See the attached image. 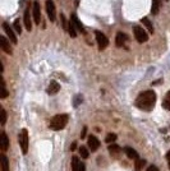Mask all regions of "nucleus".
Segmentation results:
<instances>
[{
	"label": "nucleus",
	"instance_id": "obj_26",
	"mask_svg": "<svg viewBox=\"0 0 170 171\" xmlns=\"http://www.w3.org/2000/svg\"><path fill=\"white\" fill-rule=\"evenodd\" d=\"M8 97V91H6V87H5V81L2 78V98H6Z\"/></svg>",
	"mask_w": 170,
	"mask_h": 171
},
{
	"label": "nucleus",
	"instance_id": "obj_15",
	"mask_svg": "<svg viewBox=\"0 0 170 171\" xmlns=\"http://www.w3.org/2000/svg\"><path fill=\"white\" fill-rule=\"evenodd\" d=\"M125 41H127V35L123 32H118L116 33V38H115V44L118 47H122L123 45H125Z\"/></svg>",
	"mask_w": 170,
	"mask_h": 171
},
{
	"label": "nucleus",
	"instance_id": "obj_7",
	"mask_svg": "<svg viewBox=\"0 0 170 171\" xmlns=\"http://www.w3.org/2000/svg\"><path fill=\"white\" fill-rule=\"evenodd\" d=\"M3 30H4V32H5L6 36L9 37V40H10L12 44L16 45L17 42H18V40H17V35L14 33V31H13V28H10V26L6 23V22H4V23H3Z\"/></svg>",
	"mask_w": 170,
	"mask_h": 171
},
{
	"label": "nucleus",
	"instance_id": "obj_37",
	"mask_svg": "<svg viewBox=\"0 0 170 171\" xmlns=\"http://www.w3.org/2000/svg\"><path fill=\"white\" fill-rule=\"evenodd\" d=\"M168 2H170V0H168Z\"/></svg>",
	"mask_w": 170,
	"mask_h": 171
},
{
	"label": "nucleus",
	"instance_id": "obj_23",
	"mask_svg": "<svg viewBox=\"0 0 170 171\" xmlns=\"http://www.w3.org/2000/svg\"><path fill=\"white\" fill-rule=\"evenodd\" d=\"M79 165H81L79 158L77 157V156H73L72 157V171H78Z\"/></svg>",
	"mask_w": 170,
	"mask_h": 171
},
{
	"label": "nucleus",
	"instance_id": "obj_34",
	"mask_svg": "<svg viewBox=\"0 0 170 171\" xmlns=\"http://www.w3.org/2000/svg\"><path fill=\"white\" fill-rule=\"evenodd\" d=\"M78 171H86V165H84V163H81Z\"/></svg>",
	"mask_w": 170,
	"mask_h": 171
},
{
	"label": "nucleus",
	"instance_id": "obj_29",
	"mask_svg": "<svg viewBox=\"0 0 170 171\" xmlns=\"http://www.w3.org/2000/svg\"><path fill=\"white\" fill-rule=\"evenodd\" d=\"M60 22H61V26H63V28H64V30H68V23H67V20H65V17L63 16H60Z\"/></svg>",
	"mask_w": 170,
	"mask_h": 171
},
{
	"label": "nucleus",
	"instance_id": "obj_8",
	"mask_svg": "<svg viewBox=\"0 0 170 171\" xmlns=\"http://www.w3.org/2000/svg\"><path fill=\"white\" fill-rule=\"evenodd\" d=\"M32 17H33V22L39 24L41 22V12H40V4L39 2L33 3V8H32Z\"/></svg>",
	"mask_w": 170,
	"mask_h": 171
},
{
	"label": "nucleus",
	"instance_id": "obj_5",
	"mask_svg": "<svg viewBox=\"0 0 170 171\" xmlns=\"http://www.w3.org/2000/svg\"><path fill=\"white\" fill-rule=\"evenodd\" d=\"M95 36H96V41H97L98 49H100V50H104V49L108 47V45H109V40H108V37H106L102 32L96 31V32H95Z\"/></svg>",
	"mask_w": 170,
	"mask_h": 171
},
{
	"label": "nucleus",
	"instance_id": "obj_2",
	"mask_svg": "<svg viewBox=\"0 0 170 171\" xmlns=\"http://www.w3.org/2000/svg\"><path fill=\"white\" fill-rule=\"evenodd\" d=\"M68 115L67 114H58L51 119V123H50V128L53 130H61L64 129L65 125L68 124Z\"/></svg>",
	"mask_w": 170,
	"mask_h": 171
},
{
	"label": "nucleus",
	"instance_id": "obj_30",
	"mask_svg": "<svg viewBox=\"0 0 170 171\" xmlns=\"http://www.w3.org/2000/svg\"><path fill=\"white\" fill-rule=\"evenodd\" d=\"M6 123V111L2 109V125H5Z\"/></svg>",
	"mask_w": 170,
	"mask_h": 171
},
{
	"label": "nucleus",
	"instance_id": "obj_6",
	"mask_svg": "<svg viewBox=\"0 0 170 171\" xmlns=\"http://www.w3.org/2000/svg\"><path fill=\"white\" fill-rule=\"evenodd\" d=\"M46 13L51 22H54L56 19V8H55V4L53 0H46Z\"/></svg>",
	"mask_w": 170,
	"mask_h": 171
},
{
	"label": "nucleus",
	"instance_id": "obj_10",
	"mask_svg": "<svg viewBox=\"0 0 170 171\" xmlns=\"http://www.w3.org/2000/svg\"><path fill=\"white\" fill-rule=\"evenodd\" d=\"M23 23L24 27L28 32L32 31V22H31V14H30V8H27L24 10V16H23Z\"/></svg>",
	"mask_w": 170,
	"mask_h": 171
},
{
	"label": "nucleus",
	"instance_id": "obj_20",
	"mask_svg": "<svg viewBox=\"0 0 170 171\" xmlns=\"http://www.w3.org/2000/svg\"><path fill=\"white\" fill-rule=\"evenodd\" d=\"M141 22H142V23L146 26V28L148 30V32H150V33H153V27H152V23H151V20L148 19L147 17H143L142 19H141Z\"/></svg>",
	"mask_w": 170,
	"mask_h": 171
},
{
	"label": "nucleus",
	"instance_id": "obj_14",
	"mask_svg": "<svg viewBox=\"0 0 170 171\" xmlns=\"http://www.w3.org/2000/svg\"><path fill=\"white\" fill-rule=\"evenodd\" d=\"M124 152L127 153V156L131 158V160H134V161H137L139 158V155L137 153V151H134V149L132 147H125L124 148Z\"/></svg>",
	"mask_w": 170,
	"mask_h": 171
},
{
	"label": "nucleus",
	"instance_id": "obj_9",
	"mask_svg": "<svg viewBox=\"0 0 170 171\" xmlns=\"http://www.w3.org/2000/svg\"><path fill=\"white\" fill-rule=\"evenodd\" d=\"M87 143H88V147L92 152H95L98 149V147H100V140H98L95 135H90L88 137V140H87Z\"/></svg>",
	"mask_w": 170,
	"mask_h": 171
},
{
	"label": "nucleus",
	"instance_id": "obj_13",
	"mask_svg": "<svg viewBox=\"0 0 170 171\" xmlns=\"http://www.w3.org/2000/svg\"><path fill=\"white\" fill-rule=\"evenodd\" d=\"M0 147H2V149L4 152L9 148V138H8V135H6L5 132H3L2 137H0Z\"/></svg>",
	"mask_w": 170,
	"mask_h": 171
},
{
	"label": "nucleus",
	"instance_id": "obj_11",
	"mask_svg": "<svg viewBox=\"0 0 170 171\" xmlns=\"http://www.w3.org/2000/svg\"><path fill=\"white\" fill-rule=\"evenodd\" d=\"M0 42H2V50L4 53H6V54H9V55H12L13 54V50H12V47H10V42L5 38V36H0Z\"/></svg>",
	"mask_w": 170,
	"mask_h": 171
},
{
	"label": "nucleus",
	"instance_id": "obj_25",
	"mask_svg": "<svg viewBox=\"0 0 170 171\" xmlns=\"http://www.w3.org/2000/svg\"><path fill=\"white\" fill-rule=\"evenodd\" d=\"M13 26H14V30H16V32H17L18 35H22V27H20V20H19V19H16V20H14Z\"/></svg>",
	"mask_w": 170,
	"mask_h": 171
},
{
	"label": "nucleus",
	"instance_id": "obj_17",
	"mask_svg": "<svg viewBox=\"0 0 170 171\" xmlns=\"http://www.w3.org/2000/svg\"><path fill=\"white\" fill-rule=\"evenodd\" d=\"M0 163H2V171H9V161L5 155H0Z\"/></svg>",
	"mask_w": 170,
	"mask_h": 171
},
{
	"label": "nucleus",
	"instance_id": "obj_16",
	"mask_svg": "<svg viewBox=\"0 0 170 171\" xmlns=\"http://www.w3.org/2000/svg\"><path fill=\"white\" fill-rule=\"evenodd\" d=\"M108 149H109V153L111 156H118L120 153V151H122V149H120V147L118 144H115V143H110L109 147H108Z\"/></svg>",
	"mask_w": 170,
	"mask_h": 171
},
{
	"label": "nucleus",
	"instance_id": "obj_32",
	"mask_svg": "<svg viewBox=\"0 0 170 171\" xmlns=\"http://www.w3.org/2000/svg\"><path fill=\"white\" fill-rule=\"evenodd\" d=\"M147 171H160L156 166H153V165H151V166H148L147 167Z\"/></svg>",
	"mask_w": 170,
	"mask_h": 171
},
{
	"label": "nucleus",
	"instance_id": "obj_3",
	"mask_svg": "<svg viewBox=\"0 0 170 171\" xmlns=\"http://www.w3.org/2000/svg\"><path fill=\"white\" fill-rule=\"evenodd\" d=\"M18 142H19V146L22 148V152L23 155H26L28 152V132L27 129H22L18 135Z\"/></svg>",
	"mask_w": 170,
	"mask_h": 171
},
{
	"label": "nucleus",
	"instance_id": "obj_4",
	"mask_svg": "<svg viewBox=\"0 0 170 171\" xmlns=\"http://www.w3.org/2000/svg\"><path fill=\"white\" fill-rule=\"evenodd\" d=\"M133 32H134V37H136V40L139 42V44H143V42H146L148 40V33L143 30L142 27L136 26L133 28Z\"/></svg>",
	"mask_w": 170,
	"mask_h": 171
},
{
	"label": "nucleus",
	"instance_id": "obj_22",
	"mask_svg": "<svg viewBox=\"0 0 170 171\" xmlns=\"http://www.w3.org/2000/svg\"><path fill=\"white\" fill-rule=\"evenodd\" d=\"M162 107H164L165 110L170 111V91L168 92V93L165 95L164 97V101H162Z\"/></svg>",
	"mask_w": 170,
	"mask_h": 171
},
{
	"label": "nucleus",
	"instance_id": "obj_12",
	"mask_svg": "<svg viewBox=\"0 0 170 171\" xmlns=\"http://www.w3.org/2000/svg\"><path fill=\"white\" fill-rule=\"evenodd\" d=\"M60 89V84L56 82V81H51L50 84H49V88H47V93L49 95H55V93H58Z\"/></svg>",
	"mask_w": 170,
	"mask_h": 171
},
{
	"label": "nucleus",
	"instance_id": "obj_1",
	"mask_svg": "<svg viewBox=\"0 0 170 171\" xmlns=\"http://www.w3.org/2000/svg\"><path fill=\"white\" fill-rule=\"evenodd\" d=\"M155 104H156V93L152 89L142 92L136 100V106L143 111H151L155 107Z\"/></svg>",
	"mask_w": 170,
	"mask_h": 171
},
{
	"label": "nucleus",
	"instance_id": "obj_24",
	"mask_svg": "<svg viewBox=\"0 0 170 171\" xmlns=\"http://www.w3.org/2000/svg\"><path fill=\"white\" fill-rule=\"evenodd\" d=\"M79 153L82 156V158H88V156H90V152H88L87 147H84V146L79 147Z\"/></svg>",
	"mask_w": 170,
	"mask_h": 171
},
{
	"label": "nucleus",
	"instance_id": "obj_35",
	"mask_svg": "<svg viewBox=\"0 0 170 171\" xmlns=\"http://www.w3.org/2000/svg\"><path fill=\"white\" fill-rule=\"evenodd\" d=\"M166 160H168V163H169V169H170V151L166 153Z\"/></svg>",
	"mask_w": 170,
	"mask_h": 171
},
{
	"label": "nucleus",
	"instance_id": "obj_19",
	"mask_svg": "<svg viewBox=\"0 0 170 171\" xmlns=\"http://www.w3.org/2000/svg\"><path fill=\"white\" fill-rule=\"evenodd\" d=\"M70 20H72V23L74 24V27L77 28V30L83 31V24L79 22V19H78V17H77L76 14H72V16H70Z\"/></svg>",
	"mask_w": 170,
	"mask_h": 171
},
{
	"label": "nucleus",
	"instance_id": "obj_18",
	"mask_svg": "<svg viewBox=\"0 0 170 171\" xmlns=\"http://www.w3.org/2000/svg\"><path fill=\"white\" fill-rule=\"evenodd\" d=\"M161 9V0H152V8H151V13L153 16H156V14L160 12Z\"/></svg>",
	"mask_w": 170,
	"mask_h": 171
},
{
	"label": "nucleus",
	"instance_id": "obj_21",
	"mask_svg": "<svg viewBox=\"0 0 170 171\" xmlns=\"http://www.w3.org/2000/svg\"><path fill=\"white\" fill-rule=\"evenodd\" d=\"M68 32H69V36L72 37V38H76L77 37V32H76V27H74V24L72 23V20L68 23V30H67Z\"/></svg>",
	"mask_w": 170,
	"mask_h": 171
},
{
	"label": "nucleus",
	"instance_id": "obj_31",
	"mask_svg": "<svg viewBox=\"0 0 170 171\" xmlns=\"http://www.w3.org/2000/svg\"><path fill=\"white\" fill-rule=\"evenodd\" d=\"M82 102V96L77 95V98L74 100V107H78V105Z\"/></svg>",
	"mask_w": 170,
	"mask_h": 171
},
{
	"label": "nucleus",
	"instance_id": "obj_36",
	"mask_svg": "<svg viewBox=\"0 0 170 171\" xmlns=\"http://www.w3.org/2000/svg\"><path fill=\"white\" fill-rule=\"evenodd\" d=\"M76 148H77V143H76V142H73L72 146H70V149H72V151H74Z\"/></svg>",
	"mask_w": 170,
	"mask_h": 171
},
{
	"label": "nucleus",
	"instance_id": "obj_33",
	"mask_svg": "<svg viewBox=\"0 0 170 171\" xmlns=\"http://www.w3.org/2000/svg\"><path fill=\"white\" fill-rule=\"evenodd\" d=\"M86 133H87V126H83V130L81 133V138H84L86 137Z\"/></svg>",
	"mask_w": 170,
	"mask_h": 171
},
{
	"label": "nucleus",
	"instance_id": "obj_27",
	"mask_svg": "<svg viewBox=\"0 0 170 171\" xmlns=\"http://www.w3.org/2000/svg\"><path fill=\"white\" fill-rule=\"evenodd\" d=\"M116 139V134H114V133H109L108 135H106V142H108V143H113V142H114Z\"/></svg>",
	"mask_w": 170,
	"mask_h": 171
},
{
	"label": "nucleus",
	"instance_id": "obj_28",
	"mask_svg": "<svg viewBox=\"0 0 170 171\" xmlns=\"http://www.w3.org/2000/svg\"><path fill=\"white\" fill-rule=\"evenodd\" d=\"M143 165H145V160L138 158V160L136 161V170H137V171H141V169H142Z\"/></svg>",
	"mask_w": 170,
	"mask_h": 171
}]
</instances>
